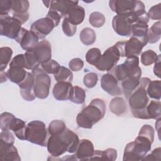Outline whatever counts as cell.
Wrapping results in <instances>:
<instances>
[{
    "mask_svg": "<svg viewBox=\"0 0 161 161\" xmlns=\"http://www.w3.org/2000/svg\"><path fill=\"white\" fill-rule=\"evenodd\" d=\"M78 135L72 130L66 128L62 133L50 135L47 143L48 153L54 157H58L66 152L73 153L76 152L79 143Z\"/></svg>",
    "mask_w": 161,
    "mask_h": 161,
    "instance_id": "6da1fadb",
    "label": "cell"
},
{
    "mask_svg": "<svg viewBox=\"0 0 161 161\" xmlns=\"http://www.w3.org/2000/svg\"><path fill=\"white\" fill-rule=\"evenodd\" d=\"M106 104L100 98L91 101L88 106L82 109L76 117L79 127L91 129L92 126L102 119L106 113Z\"/></svg>",
    "mask_w": 161,
    "mask_h": 161,
    "instance_id": "7a4b0ae2",
    "label": "cell"
},
{
    "mask_svg": "<svg viewBox=\"0 0 161 161\" xmlns=\"http://www.w3.org/2000/svg\"><path fill=\"white\" fill-rule=\"evenodd\" d=\"M153 140L138 133L133 142L128 143L124 150L123 161L142 160L150 150Z\"/></svg>",
    "mask_w": 161,
    "mask_h": 161,
    "instance_id": "3957f363",
    "label": "cell"
},
{
    "mask_svg": "<svg viewBox=\"0 0 161 161\" xmlns=\"http://www.w3.org/2000/svg\"><path fill=\"white\" fill-rule=\"evenodd\" d=\"M118 81H123L125 79L131 77L141 78L142 69L139 66V58L138 57H127L124 63L114 66L109 71Z\"/></svg>",
    "mask_w": 161,
    "mask_h": 161,
    "instance_id": "277c9868",
    "label": "cell"
},
{
    "mask_svg": "<svg viewBox=\"0 0 161 161\" xmlns=\"http://www.w3.org/2000/svg\"><path fill=\"white\" fill-rule=\"evenodd\" d=\"M25 140L42 147H47V131L45 123L39 120L29 122L25 128Z\"/></svg>",
    "mask_w": 161,
    "mask_h": 161,
    "instance_id": "5b68a950",
    "label": "cell"
},
{
    "mask_svg": "<svg viewBox=\"0 0 161 161\" xmlns=\"http://www.w3.org/2000/svg\"><path fill=\"white\" fill-rule=\"evenodd\" d=\"M109 6L117 14L135 13L140 16L146 13L143 3L138 0H111L109 1Z\"/></svg>",
    "mask_w": 161,
    "mask_h": 161,
    "instance_id": "8992f818",
    "label": "cell"
},
{
    "mask_svg": "<svg viewBox=\"0 0 161 161\" xmlns=\"http://www.w3.org/2000/svg\"><path fill=\"white\" fill-rule=\"evenodd\" d=\"M139 17L135 13L117 14L113 18V28L120 36H130L132 35L133 25L137 22Z\"/></svg>",
    "mask_w": 161,
    "mask_h": 161,
    "instance_id": "52a82bcc",
    "label": "cell"
},
{
    "mask_svg": "<svg viewBox=\"0 0 161 161\" xmlns=\"http://www.w3.org/2000/svg\"><path fill=\"white\" fill-rule=\"evenodd\" d=\"M26 126L23 120L16 118L13 114L8 112L1 113L0 121L1 130H12L18 139L25 140Z\"/></svg>",
    "mask_w": 161,
    "mask_h": 161,
    "instance_id": "ba28073f",
    "label": "cell"
},
{
    "mask_svg": "<svg viewBox=\"0 0 161 161\" xmlns=\"http://www.w3.org/2000/svg\"><path fill=\"white\" fill-rule=\"evenodd\" d=\"M35 77L34 91L36 97L45 99L49 95L51 86V79L40 65L32 69L31 72Z\"/></svg>",
    "mask_w": 161,
    "mask_h": 161,
    "instance_id": "9c48e42d",
    "label": "cell"
},
{
    "mask_svg": "<svg viewBox=\"0 0 161 161\" xmlns=\"http://www.w3.org/2000/svg\"><path fill=\"white\" fill-rule=\"evenodd\" d=\"M147 44L140 39L131 36L127 41L118 42L114 45L118 48L120 57H138L141 54L142 48Z\"/></svg>",
    "mask_w": 161,
    "mask_h": 161,
    "instance_id": "30bf717a",
    "label": "cell"
},
{
    "mask_svg": "<svg viewBox=\"0 0 161 161\" xmlns=\"http://www.w3.org/2000/svg\"><path fill=\"white\" fill-rule=\"evenodd\" d=\"M21 23L13 16L0 15V34L11 39L16 40L21 29Z\"/></svg>",
    "mask_w": 161,
    "mask_h": 161,
    "instance_id": "8fae6325",
    "label": "cell"
},
{
    "mask_svg": "<svg viewBox=\"0 0 161 161\" xmlns=\"http://www.w3.org/2000/svg\"><path fill=\"white\" fill-rule=\"evenodd\" d=\"M120 58V54L116 47L113 45L106 50L101 55L99 60L95 67L100 71H109L118 62Z\"/></svg>",
    "mask_w": 161,
    "mask_h": 161,
    "instance_id": "7c38bea8",
    "label": "cell"
},
{
    "mask_svg": "<svg viewBox=\"0 0 161 161\" xmlns=\"http://www.w3.org/2000/svg\"><path fill=\"white\" fill-rule=\"evenodd\" d=\"M146 89V88L138 85V87L128 97V103L131 111L146 109L149 101Z\"/></svg>",
    "mask_w": 161,
    "mask_h": 161,
    "instance_id": "4fadbf2b",
    "label": "cell"
},
{
    "mask_svg": "<svg viewBox=\"0 0 161 161\" xmlns=\"http://www.w3.org/2000/svg\"><path fill=\"white\" fill-rule=\"evenodd\" d=\"M38 37L31 30L21 28L15 40L23 50L27 51L33 48L38 43Z\"/></svg>",
    "mask_w": 161,
    "mask_h": 161,
    "instance_id": "5bb4252c",
    "label": "cell"
},
{
    "mask_svg": "<svg viewBox=\"0 0 161 161\" xmlns=\"http://www.w3.org/2000/svg\"><path fill=\"white\" fill-rule=\"evenodd\" d=\"M55 28L53 23L48 18H42L35 21L31 26L30 30L36 34L39 39H43Z\"/></svg>",
    "mask_w": 161,
    "mask_h": 161,
    "instance_id": "9a60e30c",
    "label": "cell"
},
{
    "mask_svg": "<svg viewBox=\"0 0 161 161\" xmlns=\"http://www.w3.org/2000/svg\"><path fill=\"white\" fill-rule=\"evenodd\" d=\"M31 50L40 64L45 63L51 60L52 47L50 43L48 40H43L40 41Z\"/></svg>",
    "mask_w": 161,
    "mask_h": 161,
    "instance_id": "2e32d148",
    "label": "cell"
},
{
    "mask_svg": "<svg viewBox=\"0 0 161 161\" xmlns=\"http://www.w3.org/2000/svg\"><path fill=\"white\" fill-rule=\"evenodd\" d=\"M101 86L111 96H119L122 93V89L119 86L118 80L109 72L102 76Z\"/></svg>",
    "mask_w": 161,
    "mask_h": 161,
    "instance_id": "e0dca14e",
    "label": "cell"
},
{
    "mask_svg": "<svg viewBox=\"0 0 161 161\" xmlns=\"http://www.w3.org/2000/svg\"><path fill=\"white\" fill-rule=\"evenodd\" d=\"M72 89L71 82H57L53 89V97L58 101L69 100Z\"/></svg>",
    "mask_w": 161,
    "mask_h": 161,
    "instance_id": "ac0fdd59",
    "label": "cell"
},
{
    "mask_svg": "<svg viewBox=\"0 0 161 161\" xmlns=\"http://www.w3.org/2000/svg\"><path fill=\"white\" fill-rule=\"evenodd\" d=\"M94 152V145L88 139H82L79 141L75 157L78 160H91Z\"/></svg>",
    "mask_w": 161,
    "mask_h": 161,
    "instance_id": "d6986e66",
    "label": "cell"
},
{
    "mask_svg": "<svg viewBox=\"0 0 161 161\" xmlns=\"http://www.w3.org/2000/svg\"><path fill=\"white\" fill-rule=\"evenodd\" d=\"M78 3L77 1H50L49 9L57 11L64 18L72 7L78 4Z\"/></svg>",
    "mask_w": 161,
    "mask_h": 161,
    "instance_id": "ffe728a7",
    "label": "cell"
},
{
    "mask_svg": "<svg viewBox=\"0 0 161 161\" xmlns=\"http://www.w3.org/2000/svg\"><path fill=\"white\" fill-rule=\"evenodd\" d=\"M0 160L3 161H20L17 148L13 145H9L0 143Z\"/></svg>",
    "mask_w": 161,
    "mask_h": 161,
    "instance_id": "44dd1931",
    "label": "cell"
},
{
    "mask_svg": "<svg viewBox=\"0 0 161 161\" xmlns=\"http://www.w3.org/2000/svg\"><path fill=\"white\" fill-rule=\"evenodd\" d=\"M65 18L73 25H79L83 22L85 18L84 8L78 4L74 5L72 7Z\"/></svg>",
    "mask_w": 161,
    "mask_h": 161,
    "instance_id": "7402d4cb",
    "label": "cell"
},
{
    "mask_svg": "<svg viewBox=\"0 0 161 161\" xmlns=\"http://www.w3.org/2000/svg\"><path fill=\"white\" fill-rule=\"evenodd\" d=\"M109 109L113 114L121 116L127 111L126 103L123 98L115 97L109 103Z\"/></svg>",
    "mask_w": 161,
    "mask_h": 161,
    "instance_id": "603a6c76",
    "label": "cell"
},
{
    "mask_svg": "<svg viewBox=\"0 0 161 161\" xmlns=\"http://www.w3.org/2000/svg\"><path fill=\"white\" fill-rule=\"evenodd\" d=\"M139 78L135 77H128L121 81L122 91L126 98L128 99L132 92L138 87L140 82Z\"/></svg>",
    "mask_w": 161,
    "mask_h": 161,
    "instance_id": "cb8c5ba5",
    "label": "cell"
},
{
    "mask_svg": "<svg viewBox=\"0 0 161 161\" xmlns=\"http://www.w3.org/2000/svg\"><path fill=\"white\" fill-rule=\"evenodd\" d=\"M27 72L24 68L21 67H9L6 72L8 79L17 84L21 82L25 79Z\"/></svg>",
    "mask_w": 161,
    "mask_h": 161,
    "instance_id": "d4e9b609",
    "label": "cell"
},
{
    "mask_svg": "<svg viewBox=\"0 0 161 161\" xmlns=\"http://www.w3.org/2000/svg\"><path fill=\"white\" fill-rule=\"evenodd\" d=\"M148 30V26L147 23L136 22L133 25L132 36L136 37L146 44L148 43L147 33Z\"/></svg>",
    "mask_w": 161,
    "mask_h": 161,
    "instance_id": "484cf974",
    "label": "cell"
},
{
    "mask_svg": "<svg viewBox=\"0 0 161 161\" xmlns=\"http://www.w3.org/2000/svg\"><path fill=\"white\" fill-rule=\"evenodd\" d=\"M117 158V151L113 148H109L105 150H94L91 160L101 159L108 160H115Z\"/></svg>",
    "mask_w": 161,
    "mask_h": 161,
    "instance_id": "4316f807",
    "label": "cell"
},
{
    "mask_svg": "<svg viewBox=\"0 0 161 161\" xmlns=\"http://www.w3.org/2000/svg\"><path fill=\"white\" fill-rule=\"evenodd\" d=\"M147 93L150 98L160 100L161 97V82L154 80L150 82L147 87Z\"/></svg>",
    "mask_w": 161,
    "mask_h": 161,
    "instance_id": "83f0119b",
    "label": "cell"
},
{
    "mask_svg": "<svg viewBox=\"0 0 161 161\" xmlns=\"http://www.w3.org/2000/svg\"><path fill=\"white\" fill-rule=\"evenodd\" d=\"M79 38L80 42L85 45H91L93 44L96 38L95 31L91 28H84L80 32Z\"/></svg>",
    "mask_w": 161,
    "mask_h": 161,
    "instance_id": "f1b7e54d",
    "label": "cell"
},
{
    "mask_svg": "<svg viewBox=\"0 0 161 161\" xmlns=\"http://www.w3.org/2000/svg\"><path fill=\"white\" fill-rule=\"evenodd\" d=\"M160 108L161 103L160 101H151L146 108L149 119H158L160 118Z\"/></svg>",
    "mask_w": 161,
    "mask_h": 161,
    "instance_id": "f546056e",
    "label": "cell"
},
{
    "mask_svg": "<svg viewBox=\"0 0 161 161\" xmlns=\"http://www.w3.org/2000/svg\"><path fill=\"white\" fill-rule=\"evenodd\" d=\"M160 21H158L153 24L150 28L148 30V42L150 43H155L157 42L161 36Z\"/></svg>",
    "mask_w": 161,
    "mask_h": 161,
    "instance_id": "4dcf8cb0",
    "label": "cell"
},
{
    "mask_svg": "<svg viewBox=\"0 0 161 161\" xmlns=\"http://www.w3.org/2000/svg\"><path fill=\"white\" fill-rule=\"evenodd\" d=\"M13 50L10 47H3L0 48V71H4L11 60Z\"/></svg>",
    "mask_w": 161,
    "mask_h": 161,
    "instance_id": "1f68e13d",
    "label": "cell"
},
{
    "mask_svg": "<svg viewBox=\"0 0 161 161\" xmlns=\"http://www.w3.org/2000/svg\"><path fill=\"white\" fill-rule=\"evenodd\" d=\"M86 99V92L78 86H73L69 101L75 104H83Z\"/></svg>",
    "mask_w": 161,
    "mask_h": 161,
    "instance_id": "d6a6232c",
    "label": "cell"
},
{
    "mask_svg": "<svg viewBox=\"0 0 161 161\" xmlns=\"http://www.w3.org/2000/svg\"><path fill=\"white\" fill-rule=\"evenodd\" d=\"M54 78L57 82H71L73 79V74L70 69L60 66L58 71L54 74Z\"/></svg>",
    "mask_w": 161,
    "mask_h": 161,
    "instance_id": "836d02e7",
    "label": "cell"
},
{
    "mask_svg": "<svg viewBox=\"0 0 161 161\" xmlns=\"http://www.w3.org/2000/svg\"><path fill=\"white\" fill-rule=\"evenodd\" d=\"M65 123L58 119L52 121L48 127V131L50 135H56L63 133L66 130Z\"/></svg>",
    "mask_w": 161,
    "mask_h": 161,
    "instance_id": "e575fe53",
    "label": "cell"
},
{
    "mask_svg": "<svg viewBox=\"0 0 161 161\" xmlns=\"http://www.w3.org/2000/svg\"><path fill=\"white\" fill-rule=\"evenodd\" d=\"M160 55H157L156 52L152 50H148L143 52L141 55V62L145 66H148L155 63Z\"/></svg>",
    "mask_w": 161,
    "mask_h": 161,
    "instance_id": "d590c367",
    "label": "cell"
},
{
    "mask_svg": "<svg viewBox=\"0 0 161 161\" xmlns=\"http://www.w3.org/2000/svg\"><path fill=\"white\" fill-rule=\"evenodd\" d=\"M101 56V52L98 48H92L86 53V60L88 64L95 66L99 60Z\"/></svg>",
    "mask_w": 161,
    "mask_h": 161,
    "instance_id": "8d00e7d4",
    "label": "cell"
},
{
    "mask_svg": "<svg viewBox=\"0 0 161 161\" xmlns=\"http://www.w3.org/2000/svg\"><path fill=\"white\" fill-rule=\"evenodd\" d=\"M30 6L29 1L27 0H12V8L13 13H25L28 12Z\"/></svg>",
    "mask_w": 161,
    "mask_h": 161,
    "instance_id": "74e56055",
    "label": "cell"
},
{
    "mask_svg": "<svg viewBox=\"0 0 161 161\" xmlns=\"http://www.w3.org/2000/svg\"><path fill=\"white\" fill-rule=\"evenodd\" d=\"M106 18L103 14L100 12H93L89 17V23L95 28H99L104 25Z\"/></svg>",
    "mask_w": 161,
    "mask_h": 161,
    "instance_id": "f35d334b",
    "label": "cell"
},
{
    "mask_svg": "<svg viewBox=\"0 0 161 161\" xmlns=\"http://www.w3.org/2000/svg\"><path fill=\"white\" fill-rule=\"evenodd\" d=\"M40 65L47 74L53 75L58 71L60 67V64L53 59H51L45 63L42 64Z\"/></svg>",
    "mask_w": 161,
    "mask_h": 161,
    "instance_id": "ab89813d",
    "label": "cell"
},
{
    "mask_svg": "<svg viewBox=\"0 0 161 161\" xmlns=\"http://www.w3.org/2000/svg\"><path fill=\"white\" fill-rule=\"evenodd\" d=\"M35 82V77L34 75L32 73L28 72L25 79L18 85L20 89L31 90V89H34Z\"/></svg>",
    "mask_w": 161,
    "mask_h": 161,
    "instance_id": "60d3db41",
    "label": "cell"
},
{
    "mask_svg": "<svg viewBox=\"0 0 161 161\" xmlns=\"http://www.w3.org/2000/svg\"><path fill=\"white\" fill-rule=\"evenodd\" d=\"M9 67H21L27 69V64L25 54L16 55L9 63Z\"/></svg>",
    "mask_w": 161,
    "mask_h": 161,
    "instance_id": "b9f144b4",
    "label": "cell"
},
{
    "mask_svg": "<svg viewBox=\"0 0 161 161\" xmlns=\"http://www.w3.org/2000/svg\"><path fill=\"white\" fill-rule=\"evenodd\" d=\"M62 30L64 33L67 36H72L76 32L77 25H73L65 18L62 21Z\"/></svg>",
    "mask_w": 161,
    "mask_h": 161,
    "instance_id": "7bdbcfd3",
    "label": "cell"
},
{
    "mask_svg": "<svg viewBox=\"0 0 161 161\" xmlns=\"http://www.w3.org/2000/svg\"><path fill=\"white\" fill-rule=\"evenodd\" d=\"M98 77L94 72H89L86 74L83 79V83L87 88L94 87L97 82Z\"/></svg>",
    "mask_w": 161,
    "mask_h": 161,
    "instance_id": "ee69618b",
    "label": "cell"
},
{
    "mask_svg": "<svg viewBox=\"0 0 161 161\" xmlns=\"http://www.w3.org/2000/svg\"><path fill=\"white\" fill-rule=\"evenodd\" d=\"M14 138L10 130H2L0 133V143L13 145H14Z\"/></svg>",
    "mask_w": 161,
    "mask_h": 161,
    "instance_id": "f6af8a7d",
    "label": "cell"
},
{
    "mask_svg": "<svg viewBox=\"0 0 161 161\" xmlns=\"http://www.w3.org/2000/svg\"><path fill=\"white\" fill-rule=\"evenodd\" d=\"M147 14L149 18L160 21L161 19V4L158 3L150 8Z\"/></svg>",
    "mask_w": 161,
    "mask_h": 161,
    "instance_id": "bcb514c9",
    "label": "cell"
},
{
    "mask_svg": "<svg viewBox=\"0 0 161 161\" xmlns=\"http://www.w3.org/2000/svg\"><path fill=\"white\" fill-rule=\"evenodd\" d=\"M12 8V0L0 1V15H8Z\"/></svg>",
    "mask_w": 161,
    "mask_h": 161,
    "instance_id": "7dc6e473",
    "label": "cell"
},
{
    "mask_svg": "<svg viewBox=\"0 0 161 161\" xmlns=\"http://www.w3.org/2000/svg\"><path fill=\"white\" fill-rule=\"evenodd\" d=\"M69 67L72 71L80 70L84 67V62L79 58H75L72 59L69 63Z\"/></svg>",
    "mask_w": 161,
    "mask_h": 161,
    "instance_id": "c3c4849f",
    "label": "cell"
},
{
    "mask_svg": "<svg viewBox=\"0 0 161 161\" xmlns=\"http://www.w3.org/2000/svg\"><path fill=\"white\" fill-rule=\"evenodd\" d=\"M46 17L49 18L53 23L55 27L59 24L60 19L62 18L58 13L52 9H49Z\"/></svg>",
    "mask_w": 161,
    "mask_h": 161,
    "instance_id": "681fc988",
    "label": "cell"
},
{
    "mask_svg": "<svg viewBox=\"0 0 161 161\" xmlns=\"http://www.w3.org/2000/svg\"><path fill=\"white\" fill-rule=\"evenodd\" d=\"M161 156V149L160 147H158L154 149L151 153L145 156L142 160H160Z\"/></svg>",
    "mask_w": 161,
    "mask_h": 161,
    "instance_id": "f907efd6",
    "label": "cell"
},
{
    "mask_svg": "<svg viewBox=\"0 0 161 161\" xmlns=\"http://www.w3.org/2000/svg\"><path fill=\"white\" fill-rule=\"evenodd\" d=\"M20 94L22 97L27 101H32L35 99V94L34 89L22 90L20 89Z\"/></svg>",
    "mask_w": 161,
    "mask_h": 161,
    "instance_id": "816d5d0a",
    "label": "cell"
},
{
    "mask_svg": "<svg viewBox=\"0 0 161 161\" xmlns=\"http://www.w3.org/2000/svg\"><path fill=\"white\" fill-rule=\"evenodd\" d=\"M13 16L16 19H17L18 21H19L21 24H23L28 21V19H29L30 15L28 12L25 13H13Z\"/></svg>",
    "mask_w": 161,
    "mask_h": 161,
    "instance_id": "f5cc1de1",
    "label": "cell"
},
{
    "mask_svg": "<svg viewBox=\"0 0 161 161\" xmlns=\"http://www.w3.org/2000/svg\"><path fill=\"white\" fill-rule=\"evenodd\" d=\"M153 73L158 77L160 78V57L155 63V65L153 67Z\"/></svg>",
    "mask_w": 161,
    "mask_h": 161,
    "instance_id": "db71d44e",
    "label": "cell"
},
{
    "mask_svg": "<svg viewBox=\"0 0 161 161\" xmlns=\"http://www.w3.org/2000/svg\"><path fill=\"white\" fill-rule=\"evenodd\" d=\"M0 79H1V83H3L4 82H6L7 79H8L6 72L4 71H0Z\"/></svg>",
    "mask_w": 161,
    "mask_h": 161,
    "instance_id": "11a10c76",
    "label": "cell"
}]
</instances>
